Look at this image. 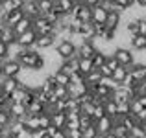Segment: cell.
<instances>
[{
    "label": "cell",
    "instance_id": "obj_1",
    "mask_svg": "<svg viewBox=\"0 0 146 138\" xmlns=\"http://www.w3.org/2000/svg\"><path fill=\"white\" fill-rule=\"evenodd\" d=\"M113 57L118 61V64H122V66H126V70H129V68L133 66V50L131 48H117L113 53Z\"/></svg>",
    "mask_w": 146,
    "mask_h": 138
},
{
    "label": "cell",
    "instance_id": "obj_2",
    "mask_svg": "<svg viewBox=\"0 0 146 138\" xmlns=\"http://www.w3.org/2000/svg\"><path fill=\"white\" fill-rule=\"evenodd\" d=\"M56 52H57V55L61 57V59H67V57H70V55H74L76 53V48H74V44L70 43L68 39H65V41H59L56 46Z\"/></svg>",
    "mask_w": 146,
    "mask_h": 138
},
{
    "label": "cell",
    "instance_id": "obj_3",
    "mask_svg": "<svg viewBox=\"0 0 146 138\" xmlns=\"http://www.w3.org/2000/svg\"><path fill=\"white\" fill-rule=\"evenodd\" d=\"M35 37H37V33L30 28V30H26L24 33H21V35L15 37V43L21 44L22 48H28V46H32L33 43H35Z\"/></svg>",
    "mask_w": 146,
    "mask_h": 138
},
{
    "label": "cell",
    "instance_id": "obj_4",
    "mask_svg": "<svg viewBox=\"0 0 146 138\" xmlns=\"http://www.w3.org/2000/svg\"><path fill=\"white\" fill-rule=\"evenodd\" d=\"M19 70H21V64H19L17 59H9L2 64V74L6 78H15L19 74Z\"/></svg>",
    "mask_w": 146,
    "mask_h": 138
},
{
    "label": "cell",
    "instance_id": "obj_5",
    "mask_svg": "<svg viewBox=\"0 0 146 138\" xmlns=\"http://www.w3.org/2000/svg\"><path fill=\"white\" fill-rule=\"evenodd\" d=\"M106 17H107V9L104 6H96L91 7V22H98V24H104L106 22Z\"/></svg>",
    "mask_w": 146,
    "mask_h": 138
},
{
    "label": "cell",
    "instance_id": "obj_6",
    "mask_svg": "<svg viewBox=\"0 0 146 138\" xmlns=\"http://www.w3.org/2000/svg\"><path fill=\"white\" fill-rule=\"evenodd\" d=\"M94 127H96L98 135H106V133H109L111 127H113V118H111V116H102V118H98V120L94 122Z\"/></svg>",
    "mask_w": 146,
    "mask_h": 138
},
{
    "label": "cell",
    "instance_id": "obj_7",
    "mask_svg": "<svg viewBox=\"0 0 146 138\" xmlns=\"http://www.w3.org/2000/svg\"><path fill=\"white\" fill-rule=\"evenodd\" d=\"M21 11L24 13V17H30V18L41 15L39 13V7H37V4H35V0H24L22 6H21Z\"/></svg>",
    "mask_w": 146,
    "mask_h": 138
},
{
    "label": "cell",
    "instance_id": "obj_8",
    "mask_svg": "<svg viewBox=\"0 0 146 138\" xmlns=\"http://www.w3.org/2000/svg\"><path fill=\"white\" fill-rule=\"evenodd\" d=\"M37 50H44V48H50L54 46V35L52 33H44V35H37L35 37V43H33Z\"/></svg>",
    "mask_w": 146,
    "mask_h": 138
},
{
    "label": "cell",
    "instance_id": "obj_9",
    "mask_svg": "<svg viewBox=\"0 0 146 138\" xmlns=\"http://www.w3.org/2000/svg\"><path fill=\"white\" fill-rule=\"evenodd\" d=\"M85 90H87L85 83H80V85H76V83H68V85H67V94H68V98H76V99H78L80 96L85 94Z\"/></svg>",
    "mask_w": 146,
    "mask_h": 138
},
{
    "label": "cell",
    "instance_id": "obj_10",
    "mask_svg": "<svg viewBox=\"0 0 146 138\" xmlns=\"http://www.w3.org/2000/svg\"><path fill=\"white\" fill-rule=\"evenodd\" d=\"M22 17H24V13H22L21 9H13V11H9V13H6V17H4V24L9 26V28H13Z\"/></svg>",
    "mask_w": 146,
    "mask_h": 138
},
{
    "label": "cell",
    "instance_id": "obj_11",
    "mask_svg": "<svg viewBox=\"0 0 146 138\" xmlns=\"http://www.w3.org/2000/svg\"><path fill=\"white\" fill-rule=\"evenodd\" d=\"M118 24H120V13H118V11H107V17H106L104 26H106L107 30H115Z\"/></svg>",
    "mask_w": 146,
    "mask_h": 138
},
{
    "label": "cell",
    "instance_id": "obj_12",
    "mask_svg": "<svg viewBox=\"0 0 146 138\" xmlns=\"http://www.w3.org/2000/svg\"><path fill=\"white\" fill-rule=\"evenodd\" d=\"M30 28H32V18H30V17H22L21 20H19V22H17V24H15V26H13L11 30H13L15 37H17V35H21V33H24L26 30H30Z\"/></svg>",
    "mask_w": 146,
    "mask_h": 138
},
{
    "label": "cell",
    "instance_id": "obj_13",
    "mask_svg": "<svg viewBox=\"0 0 146 138\" xmlns=\"http://www.w3.org/2000/svg\"><path fill=\"white\" fill-rule=\"evenodd\" d=\"M7 112H9L11 118H21V116H24V114H28L26 112V105L21 103V101H13L9 105V110H7Z\"/></svg>",
    "mask_w": 146,
    "mask_h": 138
},
{
    "label": "cell",
    "instance_id": "obj_14",
    "mask_svg": "<svg viewBox=\"0 0 146 138\" xmlns=\"http://www.w3.org/2000/svg\"><path fill=\"white\" fill-rule=\"evenodd\" d=\"M65 122H67V114L65 112H54L50 114V125H54L56 129H65Z\"/></svg>",
    "mask_w": 146,
    "mask_h": 138
},
{
    "label": "cell",
    "instance_id": "obj_15",
    "mask_svg": "<svg viewBox=\"0 0 146 138\" xmlns=\"http://www.w3.org/2000/svg\"><path fill=\"white\" fill-rule=\"evenodd\" d=\"M76 53H78V57H89V59H91V57L96 53V50L93 48V44H91L89 41H85L80 48H76Z\"/></svg>",
    "mask_w": 146,
    "mask_h": 138
},
{
    "label": "cell",
    "instance_id": "obj_16",
    "mask_svg": "<svg viewBox=\"0 0 146 138\" xmlns=\"http://www.w3.org/2000/svg\"><path fill=\"white\" fill-rule=\"evenodd\" d=\"M93 61L89 59V57H78V72L80 74H89L91 70H93Z\"/></svg>",
    "mask_w": 146,
    "mask_h": 138
},
{
    "label": "cell",
    "instance_id": "obj_17",
    "mask_svg": "<svg viewBox=\"0 0 146 138\" xmlns=\"http://www.w3.org/2000/svg\"><path fill=\"white\" fill-rule=\"evenodd\" d=\"M19 85H21V83H19V79H17V78H6V79H4V83H2L4 94L9 96V94H11V92H13L15 89H17Z\"/></svg>",
    "mask_w": 146,
    "mask_h": 138
},
{
    "label": "cell",
    "instance_id": "obj_18",
    "mask_svg": "<svg viewBox=\"0 0 146 138\" xmlns=\"http://www.w3.org/2000/svg\"><path fill=\"white\" fill-rule=\"evenodd\" d=\"M26 112L32 114V116H37V114H41V112H43V103L37 101V99L33 98L32 101H30L28 105H26Z\"/></svg>",
    "mask_w": 146,
    "mask_h": 138
},
{
    "label": "cell",
    "instance_id": "obj_19",
    "mask_svg": "<svg viewBox=\"0 0 146 138\" xmlns=\"http://www.w3.org/2000/svg\"><path fill=\"white\" fill-rule=\"evenodd\" d=\"M22 50H24V48H22L21 44H17V43L13 41V43H9V44H7V53H6V55L9 57V59H17V57L21 55V52H22Z\"/></svg>",
    "mask_w": 146,
    "mask_h": 138
},
{
    "label": "cell",
    "instance_id": "obj_20",
    "mask_svg": "<svg viewBox=\"0 0 146 138\" xmlns=\"http://www.w3.org/2000/svg\"><path fill=\"white\" fill-rule=\"evenodd\" d=\"M26 92H28V89H26V87L19 85L17 89H15V90L9 94V99H11V101H21V103H22V99H24Z\"/></svg>",
    "mask_w": 146,
    "mask_h": 138
},
{
    "label": "cell",
    "instance_id": "obj_21",
    "mask_svg": "<svg viewBox=\"0 0 146 138\" xmlns=\"http://www.w3.org/2000/svg\"><path fill=\"white\" fill-rule=\"evenodd\" d=\"M146 48V37L144 35H135L131 39V50L133 52H139V50Z\"/></svg>",
    "mask_w": 146,
    "mask_h": 138
},
{
    "label": "cell",
    "instance_id": "obj_22",
    "mask_svg": "<svg viewBox=\"0 0 146 138\" xmlns=\"http://www.w3.org/2000/svg\"><path fill=\"white\" fill-rule=\"evenodd\" d=\"M54 81H56V85H63V87H67L68 83H70V76H67L65 72H61V70H57V72H54Z\"/></svg>",
    "mask_w": 146,
    "mask_h": 138
},
{
    "label": "cell",
    "instance_id": "obj_23",
    "mask_svg": "<svg viewBox=\"0 0 146 138\" xmlns=\"http://www.w3.org/2000/svg\"><path fill=\"white\" fill-rule=\"evenodd\" d=\"M104 110H106V116H117V103L113 101V99H106V101H104Z\"/></svg>",
    "mask_w": 146,
    "mask_h": 138
},
{
    "label": "cell",
    "instance_id": "obj_24",
    "mask_svg": "<svg viewBox=\"0 0 146 138\" xmlns=\"http://www.w3.org/2000/svg\"><path fill=\"white\" fill-rule=\"evenodd\" d=\"M0 41L6 43V44H9V43L15 41V33H13V30H11L9 26H6V28L2 30V33H0Z\"/></svg>",
    "mask_w": 146,
    "mask_h": 138
},
{
    "label": "cell",
    "instance_id": "obj_25",
    "mask_svg": "<svg viewBox=\"0 0 146 138\" xmlns=\"http://www.w3.org/2000/svg\"><path fill=\"white\" fill-rule=\"evenodd\" d=\"M126 72H128V70H126V66H122V64H118V66L115 68L113 72H111V78H113L115 81H117L118 85H120V81H122V79H124Z\"/></svg>",
    "mask_w": 146,
    "mask_h": 138
},
{
    "label": "cell",
    "instance_id": "obj_26",
    "mask_svg": "<svg viewBox=\"0 0 146 138\" xmlns=\"http://www.w3.org/2000/svg\"><path fill=\"white\" fill-rule=\"evenodd\" d=\"M35 4H37V7H39V13H41V15H44L46 11L52 9L54 0H35Z\"/></svg>",
    "mask_w": 146,
    "mask_h": 138
},
{
    "label": "cell",
    "instance_id": "obj_27",
    "mask_svg": "<svg viewBox=\"0 0 146 138\" xmlns=\"http://www.w3.org/2000/svg\"><path fill=\"white\" fill-rule=\"evenodd\" d=\"M82 131V138H98V131H96V127H94V124L93 125H89V127H85V129H80Z\"/></svg>",
    "mask_w": 146,
    "mask_h": 138
},
{
    "label": "cell",
    "instance_id": "obj_28",
    "mask_svg": "<svg viewBox=\"0 0 146 138\" xmlns=\"http://www.w3.org/2000/svg\"><path fill=\"white\" fill-rule=\"evenodd\" d=\"M106 116V110H104V103H96L93 109V114H91V118H93V122H96L98 118Z\"/></svg>",
    "mask_w": 146,
    "mask_h": 138
},
{
    "label": "cell",
    "instance_id": "obj_29",
    "mask_svg": "<svg viewBox=\"0 0 146 138\" xmlns=\"http://www.w3.org/2000/svg\"><path fill=\"white\" fill-rule=\"evenodd\" d=\"M91 61H93V66L98 68V66H102V64L106 63V55H104L102 52H96L93 57H91Z\"/></svg>",
    "mask_w": 146,
    "mask_h": 138
},
{
    "label": "cell",
    "instance_id": "obj_30",
    "mask_svg": "<svg viewBox=\"0 0 146 138\" xmlns=\"http://www.w3.org/2000/svg\"><path fill=\"white\" fill-rule=\"evenodd\" d=\"M117 114H118V116L129 114V101H120V103H117Z\"/></svg>",
    "mask_w": 146,
    "mask_h": 138
},
{
    "label": "cell",
    "instance_id": "obj_31",
    "mask_svg": "<svg viewBox=\"0 0 146 138\" xmlns=\"http://www.w3.org/2000/svg\"><path fill=\"white\" fill-rule=\"evenodd\" d=\"M80 129H85V127H89V125H93L94 122H93V118L91 116H87V114H80Z\"/></svg>",
    "mask_w": 146,
    "mask_h": 138
},
{
    "label": "cell",
    "instance_id": "obj_32",
    "mask_svg": "<svg viewBox=\"0 0 146 138\" xmlns=\"http://www.w3.org/2000/svg\"><path fill=\"white\" fill-rule=\"evenodd\" d=\"M37 120H39V127L41 129H46L48 125H50V116H48V114H44V112L37 114Z\"/></svg>",
    "mask_w": 146,
    "mask_h": 138
},
{
    "label": "cell",
    "instance_id": "obj_33",
    "mask_svg": "<svg viewBox=\"0 0 146 138\" xmlns=\"http://www.w3.org/2000/svg\"><path fill=\"white\" fill-rule=\"evenodd\" d=\"M13 138H33V131H30V129L24 127V129H21Z\"/></svg>",
    "mask_w": 146,
    "mask_h": 138
},
{
    "label": "cell",
    "instance_id": "obj_34",
    "mask_svg": "<svg viewBox=\"0 0 146 138\" xmlns=\"http://www.w3.org/2000/svg\"><path fill=\"white\" fill-rule=\"evenodd\" d=\"M11 120H13V118L9 116V112H7V110H0V124H2V125H7Z\"/></svg>",
    "mask_w": 146,
    "mask_h": 138
},
{
    "label": "cell",
    "instance_id": "obj_35",
    "mask_svg": "<svg viewBox=\"0 0 146 138\" xmlns=\"http://www.w3.org/2000/svg\"><path fill=\"white\" fill-rule=\"evenodd\" d=\"M135 118H137V122H139L141 125H144V124H146V107H143V109H141L139 112L135 114Z\"/></svg>",
    "mask_w": 146,
    "mask_h": 138
},
{
    "label": "cell",
    "instance_id": "obj_36",
    "mask_svg": "<svg viewBox=\"0 0 146 138\" xmlns=\"http://www.w3.org/2000/svg\"><path fill=\"white\" fill-rule=\"evenodd\" d=\"M106 64H107V66H109V68H111V72H113V70H115V68H117V66H118V61H117V59H115V57H113V55H109V57H106Z\"/></svg>",
    "mask_w": 146,
    "mask_h": 138
},
{
    "label": "cell",
    "instance_id": "obj_37",
    "mask_svg": "<svg viewBox=\"0 0 146 138\" xmlns=\"http://www.w3.org/2000/svg\"><path fill=\"white\" fill-rule=\"evenodd\" d=\"M96 70H98V72H100V74H102V76H111V68H109V66H107V64H106V63H104V64H102V66H98V68H96Z\"/></svg>",
    "mask_w": 146,
    "mask_h": 138
},
{
    "label": "cell",
    "instance_id": "obj_38",
    "mask_svg": "<svg viewBox=\"0 0 146 138\" xmlns=\"http://www.w3.org/2000/svg\"><path fill=\"white\" fill-rule=\"evenodd\" d=\"M52 138H67V133H65V129H57L52 135Z\"/></svg>",
    "mask_w": 146,
    "mask_h": 138
},
{
    "label": "cell",
    "instance_id": "obj_39",
    "mask_svg": "<svg viewBox=\"0 0 146 138\" xmlns=\"http://www.w3.org/2000/svg\"><path fill=\"white\" fill-rule=\"evenodd\" d=\"M6 53H7V44L0 41V57H4V55H6Z\"/></svg>",
    "mask_w": 146,
    "mask_h": 138
},
{
    "label": "cell",
    "instance_id": "obj_40",
    "mask_svg": "<svg viewBox=\"0 0 146 138\" xmlns=\"http://www.w3.org/2000/svg\"><path fill=\"white\" fill-rule=\"evenodd\" d=\"M83 4L89 6V7H93V6H96V4H98V0H83Z\"/></svg>",
    "mask_w": 146,
    "mask_h": 138
},
{
    "label": "cell",
    "instance_id": "obj_41",
    "mask_svg": "<svg viewBox=\"0 0 146 138\" xmlns=\"http://www.w3.org/2000/svg\"><path fill=\"white\" fill-rule=\"evenodd\" d=\"M137 99H139V101H141V105H143V107H146V94L139 96V98H137Z\"/></svg>",
    "mask_w": 146,
    "mask_h": 138
},
{
    "label": "cell",
    "instance_id": "obj_42",
    "mask_svg": "<svg viewBox=\"0 0 146 138\" xmlns=\"http://www.w3.org/2000/svg\"><path fill=\"white\" fill-rule=\"evenodd\" d=\"M4 96V89H2V85H0V98Z\"/></svg>",
    "mask_w": 146,
    "mask_h": 138
},
{
    "label": "cell",
    "instance_id": "obj_43",
    "mask_svg": "<svg viewBox=\"0 0 146 138\" xmlns=\"http://www.w3.org/2000/svg\"><path fill=\"white\" fill-rule=\"evenodd\" d=\"M128 4H129V6H131V4H135V0H128Z\"/></svg>",
    "mask_w": 146,
    "mask_h": 138
},
{
    "label": "cell",
    "instance_id": "obj_44",
    "mask_svg": "<svg viewBox=\"0 0 146 138\" xmlns=\"http://www.w3.org/2000/svg\"><path fill=\"white\" fill-rule=\"evenodd\" d=\"M0 72H2V64H0Z\"/></svg>",
    "mask_w": 146,
    "mask_h": 138
}]
</instances>
